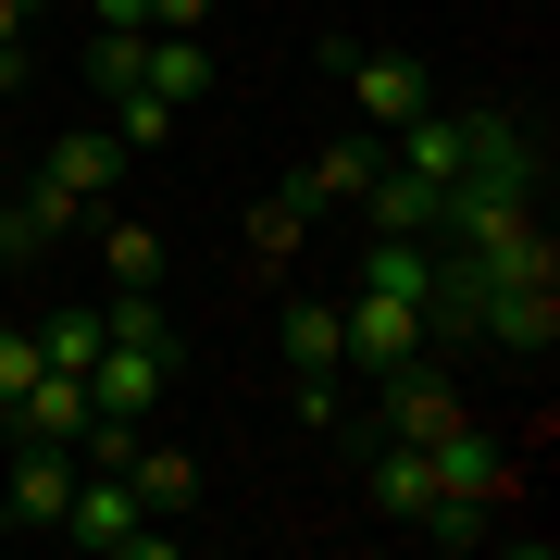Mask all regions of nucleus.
Masks as SVG:
<instances>
[{"mask_svg": "<svg viewBox=\"0 0 560 560\" xmlns=\"http://www.w3.org/2000/svg\"><path fill=\"white\" fill-rule=\"evenodd\" d=\"M324 62H337V88H349V113L374 125V138H399L411 113H436V75H423L411 50H361V38H337V50H324Z\"/></svg>", "mask_w": 560, "mask_h": 560, "instance_id": "1", "label": "nucleus"}, {"mask_svg": "<svg viewBox=\"0 0 560 560\" xmlns=\"http://www.w3.org/2000/svg\"><path fill=\"white\" fill-rule=\"evenodd\" d=\"M460 175L548 200V125H523V113H460Z\"/></svg>", "mask_w": 560, "mask_h": 560, "instance_id": "2", "label": "nucleus"}, {"mask_svg": "<svg viewBox=\"0 0 560 560\" xmlns=\"http://www.w3.org/2000/svg\"><path fill=\"white\" fill-rule=\"evenodd\" d=\"M50 536H75V548H101V560H150V548H162V523H138L125 474H75V499H62Z\"/></svg>", "mask_w": 560, "mask_h": 560, "instance_id": "3", "label": "nucleus"}, {"mask_svg": "<svg viewBox=\"0 0 560 560\" xmlns=\"http://www.w3.org/2000/svg\"><path fill=\"white\" fill-rule=\"evenodd\" d=\"M474 337H486V349H511V361H536V349L560 337V275H486Z\"/></svg>", "mask_w": 560, "mask_h": 560, "instance_id": "4", "label": "nucleus"}, {"mask_svg": "<svg viewBox=\"0 0 560 560\" xmlns=\"http://www.w3.org/2000/svg\"><path fill=\"white\" fill-rule=\"evenodd\" d=\"M162 386H175V349H150V337H101V361H88V411L150 423V411H162Z\"/></svg>", "mask_w": 560, "mask_h": 560, "instance_id": "5", "label": "nucleus"}, {"mask_svg": "<svg viewBox=\"0 0 560 560\" xmlns=\"http://www.w3.org/2000/svg\"><path fill=\"white\" fill-rule=\"evenodd\" d=\"M337 324H349V361H361V374H386V361L436 349V337H423V300H386V287H349Z\"/></svg>", "mask_w": 560, "mask_h": 560, "instance_id": "6", "label": "nucleus"}, {"mask_svg": "<svg viewBox=\"0 0 560 560\" xmlns=\"http://www.w3.org/2000/svg\"><path fill=\"white\" fill-rule=\"evenodd\" d=\"M423 460H436V499H486V511L511 499V448L486 436V423H436V436H423Z\"/></svg>", "mask_w": 560, "mask_h": 560, "instance_id": "7", "label": "nucleus"}, {"mask_svg": "<svg viewBox=\"0 0 560 560\" xmlns=\"http://www.w3.org/2000/svg\"><path fill=\"white\" fill-rule=\"evenodd\" d=\"M0 436H13V448H75L88 436V374H50V361H38V386L0 411Z\"/></svg>", "mask_w": 560, "mask_h": 560, "instance_id": "8", "label": "nucleus"}, {"mask_svg": "<svg viewBox=\"0 0 560 560\" xmlns=\"http://www.w3.org/2000/svg\"><path fill=\"white\" fill-rule=\"evenodd\" d=\"M75 224H88V200H75V187H50V175H25L13 200H0V261H38L50 237H75Z\"/></svg>", "mask_w": 560, "mask_h": 560, "instance_id": "9", "label": "nucleus"}, {"mask_svg": "<svg viewBox=\"0 0 560 560\" xmlns=\"http://www.w3.org/2000/svg\"><path fill=\"white\" fill-rule=\"evenodd\" d=\"M125 162H138V150H125V138H113V125H62V138H50V162H38V175H50V187H75V200H88V212H101V200H113V175H125Z\"/></svg>", "mask_w": 560, "mask_h": 560, "instance_id": "10", "label": "nucleus"}, {"mask_svg": "<svg viewBox=\"0 0 560 560\" xmlns=\"http://www.w3.org/2000/svg\"><path fill=\"white\" fill-rule=\"evenodd\" d=\"M125 88H150V101L200 113V101H212V50H200V38H150V25H138V75H125Z\"/></svg>", "mask_w": 560, "mask_h": 560, "instance_id": "11", "label": "nucleus"}, {"mask_svg": "<svg viewBox=\"0 0 560 560\" xmlns=\"http://www.w3.org/2000/svg\"><path fill=\"white\" fill-rule=\"evenodd\" d=\"M125 499H138L150 523H187L200 511V460L187 448H125Z\"/></svg>", "mask_w": 560, "mask_h": 560, "instance_id": "12", "label": "nucleus"}, {"mask_svg": "<svg viewBox=\"0 0 560 560\" xmlns=\"http://www.w3.org/2000/svg\"><path fill=\"white\" fill-rule=\"evenodd\" d=\"M62 499H75V448H13L0 511H13V523H62Z\"/></svg>", "mask_w": 560, "mask_h": 560, "instance_id": "13", "label": "nucleus"}, {"mask_svg": "<svg viewBox=\"0 0 560 560\" xmlns=\"http://www.w3.org/2000/svg\"><path fill=\"white\" fill-rule=\"evenodd\" d=\"M275 349H287V374H349V324H337V300H287Z\"/></svg>", "mask_w": 560, "mask_h": 560, "instance_id": "14", "label": "nucleus"}, {"mask_svg": "<svg viewBox=\"0 0 560 560\" xmlns=\"http://www.w3.org/2000/svg\"><path fill=\"white\" fill-rule=\"evenodd\" d=\"M423 499H436L423 436H374V511H386V523H423Z\"/></svg>", "mask_w": 560, "mask_h": 560, "instance_id": "15", "label": "nucleus"}, {"mask_svg": "<svg viewBox=\"0 0 560 560\" xmlns=\"http://www.w3.org/2000/svg\"><path fill=\"white\" fill-rule=\"evenodd\" d=\"M374 175H386V150H374V138H337V150L300 175V200H312V212H361V187H374Z\"/></svg>", "mask_w": 560, "mask_h": 560, "instance_id": "16", "label": "nucleus"}, {"mask_svg": "<svg viewBox=\"0 0 560 560\" xmlns=\"http://www.w3.org/2000/svg\"><path fill=\"white\" fill-rule=\"evenodd\" d=\"M361 224H374V237H436V187H423V175H399V162H386V175L361 187Z\"/></svg>", "mask_w": 560, "mask_h": 560, "instance_id": "17", "label": "nucleus"}, {"mask_svg": "<svg viewBox=\"0 0 560 560\" xmlns=\"http://www.w3.org/2000/svg\"><path fill=\"white\" fill-rule=\"evenodd\" d=\"M361 287L423 300V287H436V237H361Z\"/></svg>", "mask_w": 560, "mask_h": 560, "instance_id": "18", "label": "nucleus"}, {"mask_svg": "<svg viewBox=\"0 0 560 560\" xmlns=\"http://www.w3.org/2000/svg\"><path fill=\"white\" fill-rule=\"evenodd\" d=\"M101 261H113V287H162V224H138V212H101Z\"/></svg>", "mask_w": 560, "mask_h": 560, "instance_id": "19", "label": "nucleus"}, {"mask_svg": "<svg viewBox=\"0 0 560 560\" xmlns=\"http://www.w3.org/2000/svg\"><path fill=\"white\" fill-rule=\"evenodd\" d=\"M101 337H113V324L75 300V312H50V324H38V361H50V374H88V361H101Z\"/></svg>", "mask_w": 560, "mask_h": 560, "instance_id": "20", "label": "nucleus"}, {"mask_svg": "<svg viewBox=\"0 0 560 560\" xmlns=\"http://www.w3.org/2000/svg\"><path fill=\"white\" fill-rule=\"evenodd\" d=\"M113 138H125V150H162V138H175V101H150V88H113Z\"/></svg>", "mask_w": 560, "mask_h": 560, "instance_id": "21", "label": "nucleus"}, {"mask_svg": "<svg viewBox=\"0 0 560 560\" xmlns=\"http://www.w3.org/2000/svg\"><path fill=\"white\" fill-rule=\"evenodd\" d=\"M249 237H261V261H287V249L312 237V200H300V187H287V200H261V212H249Z\"/></svg>", "mask_w": 560, "mask_h": 560, "instance_id": "22", "label": "nucleus"}, {"mask_svg": "<svg viewBox=\"0 0 560 560\" xmlns=\"http://www.w3.org/2000/svg\"><path fill=\"white\" fill-rule=\"evenodd\" d=\"M38 386V324H0V411Z\"/></svg>", "mask_w": 560, "mask_h": 560, "instance_id": "23", "label": "nucleus"}, {"mask_svg": "<svg viewBox=\"0 0 560 560\" xmlns=\"http://www.w3.org/2000/svg\"><path fill=\"white\" fill-rule=\"evenodd\" d=\"M287 411H300V423H324V436L349 423V411H337V374H287Z\"/></svg>", "mask_w": 560, "mask_h": 560, "instance_id": "24", "label": "nucleus"}, {"mask_svg": "<svg viewBox=\"0 0 560 560\" xmlns=\"http://www.w3.org/2000/svg\"><path fill=\"white\" fill-rule=\"evenodd\" d=\"M212 25V0H150V38H200Z\"/></svg>", "mask_w": 560, "mask_h": 560, "instance_id": "25", "label": "nucleus"}, {"mask_svg": "<svg viewBox=\"0 0 560 560\" xmlns=\"http://www.w3.org/2000/svg\"><path fill=\"white\" fill-rule=\"evenodd\" d=\"M25 25H38V0H0V50H13V38H25Z\"/></svg>", "mask_w": 560, "mask_h": 560, "instance_id": "26", "label": "nucleus"}, {"mask_svg": "<svg viewBox=\"0 0 560 560\" xmlns=\"http://www.w3.org/2000/svg\"><path fill=\"white\" fill-rule=\"evenodd\" d=\"M0 101H25V38H13V50H0Z\"/></svg>", "mask_w": 560, "mask_h": 560, "instance_id": "27", "label": "nucleus"}, {"mask_svg": "<svg viewBox=\"0 0 560 560\" xmlns=\"http://www.w3.org/2000/svg\"><path fill=\"white\" fill-rule=\"evenodd\" d=\"M88 13H101V25H150V0H88Z\"/></svg>", "mask_w": 560, "mask_h": 560, "instance_id": "28", "label": "nucleus"}, {"mask_svg": "<svg viewBox=\"0 0 560 560\" xmlns=\"http://www.w3.org/2000/svg\"><path fill=\"white\" fill-rule=\"evenodd\" d=\"M0 200H13V175H0Z\"/></svg>", "mask_w": 560, "mask_h": 560, "instance_id": "29", "label": "nucleus"}, {"mask_svg": "<svg viewBox=\"0 0 560 560\" xmlns=\"http://www.w3.org/2000/svg\"><path fill=\"white\" fill-rule=\"evenodd\" d=\"M0 536H13V511H0Z\"/></svg>", "mask_w": 560, "mask_h": 560, "instance_id": "30", "label": "nucleus"}]
</instances>
